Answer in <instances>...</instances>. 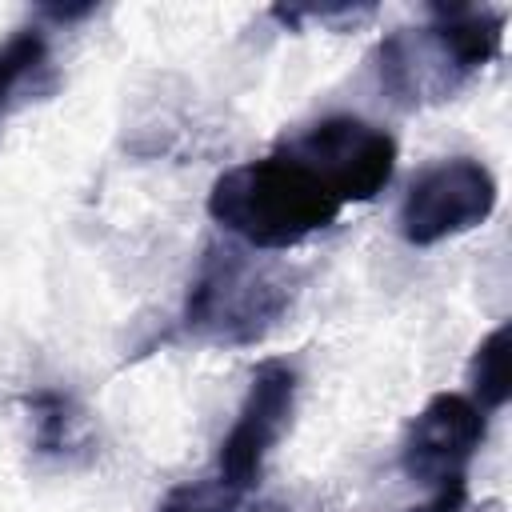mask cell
I'll return each mask as SVG.
<instances>
[{
  "instance_id": "cell-1",
  "label": "cell",
  "mask_w": 512,
  "mask_h": 512,
  "mask_svg": "<svg viewBox=\"0 0 512 512\" xmlns=\"http://www.w3.org/2000/svg\"><path fill=\"white\" fill-rule=\"evenodd\" d=\"M504 12L472 4H436L428 24L396 28L376 44L380 88L400 108H424L456 96L504 48Z\"/></svg>"
},
{
  "instance_id": "cell-2",
  "label": "cell",
  "mask_w": 512,
  "mask_h": 512,
  "mask_svg": "<svg viewBox=\"0 0 512 512\" xmlns=\"http://www.w3.org/2000/svg\"><path fill=\"white\" fill-rule=\"evenodd\" d=\"M208 216L252 252H288L340 216V200L288 152L224 168L208 188Z\"/></svg>"
},
{
  "instance_id": "cell-3",
  "label": "cell",
  "mask_w": 512,
  "mask_h": 512,
  "mask_svg": "<svg viewBox=\"0 0 512 512\" xmlns=\"http://www.w3.org/2000/svg\"><path fill=\"white\" fill-rule=\"evenodd\" d=\"M300 276L244 244H208L188 280L180 328L216 348L260 344L296 304Z\"/></svg>"
},
{
  "instance_id": "cell-4",
  "label": "cell",
  "mask_w": 512,
  "mask_h": 512,
  "mask_svg": "<svg viewBox=\"0 0 512 512\" xmlns=\"http://www.w3.org/2000/svg\"><path fill=\"white\" fill-rule=\"evenodd\" d=\"M292 160H300L336 200L344 204H364L396 172V140L380 124H368L352 112L320 116L296 136L280 144Z\"/></svg>"
},
{
  "instance_id": "cell-5",
  "label": "cell",
  "mask_w": 512,
  "mask_h": 512,
  "mask_svg": "<svg viewBox=\"0 0 512 512\" xmlns=\"http://www.w3.org/2000/svg\"><path fill=\"white\" fill-rule=\"evenodd\" d=\"M492 212H496V176L472 156H452L424 168L408 184L396 212V228L412 248H432L440 240L480 228Z\"/></svg>"
},
{
  "instance_id": "cell-6",
  "label": "cell",
  "mask_w": 512,
  "mask_h": 512,
  "mask_svg": "<svg viewBox=\"0 0 512 512\" xmlns=\"http://www.w3.org/2000/svg\"><path fill=\"white\" fill-rule=\"evenodd\" d=\"M296 396H300V372L288 360H260L244 404L228 428V436L220 440V456H216V476L224 484H232L236 492L256 488L264 460L272 456V448L280 444V436L292 424L296 412Z\"/></svg>"
},
{
  "instance_id": "cell-7",
  "label": "cell",
  "mask_w": 512,
  "mask_h": 512,
  "mask_svg": "<svg viewBox=\"0 0 512 512\" xmlns=\"http://www.w3.org/2000/svg\"><path fill=\"white\" fill-rule=\"evenodd\" d=\"M488 436V412L460 392H436L408 424L400 440V468L408 480L440 488L460 480L468 460Z\"/></svg>"
},
{
  "instance_id": "cell-8",
  "label": "cell",
  "mask_w": 512,
  "mask_h": 512,
  "mask_svg": "<svg viewBox=\"0 0 512 512\" xmlns=\"http://www.w3.org/2000/svg\"><path fill=\"white\" fill-rule=\"evenodd\" d=\"M52 52L44 28H16L0 44V124L24 100L52 92Z\"/></svg>"
},
{
  "instance_id": "cell-9",
  "label": "cell",
  "mask_w": 512,
  "mask_h": 512,
  "mask_svg": "<svg viewBox=\"0 0 512 512\" xmlns=\"http://www.w3.org/2000/svg\"><path fill=\"white\" fill-rule=\"evenodd\" d=\"M28 420H32V444L40 456H68L84 440V420L72 404V396L56 388H36L24 396Z\"/></svg>"
},
{
  "instance_id": "cell-10",
  "label": "cell",
  "mask_w": 512,
  "mask_h": 512,
  "mask_svg": "<svg viewBox=\"0 0 512 512\" xmlns=\"http://www.w3.org/2000/svg\"><path fill=\"white\" fill-rule=\"evenodd\" d=\"M508 352H512V324L500 320L472 352L468 364V384H472V400L484 412H500L512 396V372H508Z\"/></svg>"
},
{
  "instance_id": "cell-11",
  "label": "cell",
  "mask_w": 512,
  "mask_h": 512,
  "mask_svg": "<svg viewBox=\"0 0 512 512\" xmlns=\"http://www.w3.org/2000/svg\"><path fill=\"white\" fill-rule=\"evenodd\" d=\"M240 496L244 492H236L220 476H204V480H184V484L168 488L164 500L156 504V512H236Z\"/></svg>"
},
{
  "instance_id": "cell-12",
  "label": "cell",
  "mask_w": 512,
  "mask_h": 512,
  "mask_svg": "<svg viewBox=\"0 0 512 512\" xmlns=\"http://www.w3.org/2000/svg\"><path fill=\"white\" fill-rule=\"evenodd\" d=\"M464 500H468V480L460 476V480H448V484L432 488V496H428L424 504H416V508H400V512H460Z\"/></svg>"
}]
</instances>
